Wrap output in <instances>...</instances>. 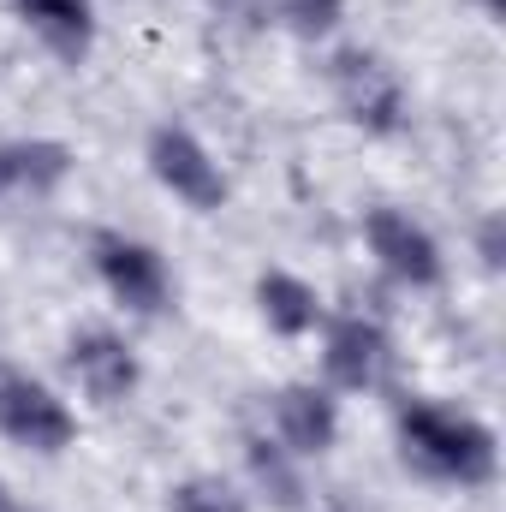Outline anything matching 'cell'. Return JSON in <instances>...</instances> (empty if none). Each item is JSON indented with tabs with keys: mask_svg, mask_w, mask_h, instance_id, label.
<instances>
[{
	"mask_svg": "<svg viewBox=\"0 0 506 512\" xmlns=\"http://www.w3.org/2000/svg\"><path fill=\"white\" fill-rule=\"evenodd\" d=\"M399 441H405V459L423 471V477H441V483H459V489H477L495 477V429L465 417V411H447V405H429V399H411L399 405Z\"/></svg>",
	"mask_w": 506,
	"mask_h": 512,
	"instance_id": "obj_1",
	"label": "cell"
},
{
	"mask_svg": "<svg viewBox=\"0 0 506 512\" xmlns=\"http://www.w3.org/2000/svg\"><path fill=\"white\" fill-rule=\"evenodd\" d=\"M328 84H334V102L346 108V120L364 131H387L405 126V84H399V72L370 54V48H340L334 60H328Z\"/></svg>",
	"mask_w": 506,
	"mask_h": 512,
	"instance_id": "obj_2",
	"label": "cell"
},
{
	"mask_svg": "<svg viewBox=\"0 0 506 512\" xmlns=\"http://www.w3.org/2000/svg\"><path fill=\"white\" fill-rule=\"evenodd\" d=\"M90 256H96V274L108 280V292L137 310V316H155L173 304V280H167V262L149 251L143 239H126V233H96L90 239Z\"/></svg>",
	"mask_w": 506,
	"mask_h": 512,
	"instance_id": "obj_3",
	"label": "cell"
},
{
	"mask_svg": "<svg viewBox=\"0 0 506 512\" xmlns=\"http://www.w3.org/2000/svg\"><path fill=\"white\" fill-rule=\"evenodd\" d=\"M149 167H155V179H161L179 203H191V209H203V215H215V209L227 203V179H221L215 155H209L185 126H155L149 131Z\"/></svg>",
	"mask_w": 506,
	"mask_h": 512,
	"instance_id": "obj_4",
	"label": "cell"
},
{
	"mask_svg": "<svg viewBox=\"0 0 506 512\" xmlns=\"http://www.w3.org/2000/svg\"><path fill=\"white\" fill-rule=\"evenodd\" d=\"M0 435H12L18 447H36V453H60L78 435V423H72L66 399H54L42 382L0 364Z\"/></svg>",
	"mask_w": 506,
	"mask_h": 512,
	"instance_id": "obj_5",
	"label": "cell"
},
{
	"mask_svg": "<svg viewBox=\"0 0 506 512\" xmlns=\"http://www.w3.org/2000/svg\"><path fill=\"white\" fill-rule=\"evenodd\" d=\"M364 239H370L376 262L393 280H405V286H435V280H441V245H435L429 227H417L411 215H399V209H370V215H364Z\"/></svg>",
	"mask_w": 506,
	"mask_h": 512,
	"instance_id": "obj_6",
	"label": "cell"
},
{
	"mask_svg": "<svg viewBox=\"0 0 506 512\" xmlns=\"http://www.w3.org/2000/svg\"><path fill=\"white\" fill-rule=\"evenodd\" d=\"M387 334H381L376 322H364V316H340L334 328H328V346H322V370H328V382L346 387V393H364V387H376L387 376Z\"/></svg>",
	"mask_w": 506,
	"mask_h": 512,
	"instance_id": "obj_7",
	"label": "cell"
},
{
	"mask_svg": "<svg viewBox=\"0 0 506 512\" xmlns=\"http://www.w3.org/2000/svg\"><path fill=\"white\" fill-rule=\"evenodd\" d=\"M72 376H78V387L96 399V405H120V399H131V387H137V352H131L120 334H108V328H90V334H78L72 340Z\"/></svg>",
	"mask_w": 506,
	"mask_h": 512,
	"instance_id": "obj_8",
	"label": "cell"
},
{
	"mask_svg": "<svg viewBox=\"0 0 506 512\" xmlns=\"http://www.w3.org/2000/svg\"><path fill=\"white\" fill-rule=\"evenodd\" d=\"M274 429H280V447L286 453H328L334 435H340V405L328 399V387L292 382L274 393Z\"/></svg>",
	"mask_w": 506,
	"mask_h": 512,
	"instance_id": "obj_9",
	"label": "cell"
},
{
	"mask_svg": "<svg viewBox=\"0 0 506 512\" xmlns=\"http://www.w3.org/2000/svg\"><path fill=\"white\" fill-rule=\"evenodd\" d=\"M18 18L66 60H84L96 42V6L90 0H18Z\"/></svg>",
	"mask_w": 506,
	"mask_h": 512,
	"instance_id": "obj_10",
	"label": "cell"
},
{
	"mask_svg": "<svg viewBox=\"0 0 506 512\" xmlns=\"http://www.w3.org/2000/svg\"><path fill=\"white\" fill-rule=\"evenodd\" d=\"M256 310H262V322H268L274 334H286V340H298V334H310V328L322 322L316 286H304V280L286 274V268H268V274L256 280Z\"/></svg>",
	"mask_w": 506,
	"mask_h": 512,
	"instance_id": "obj_11",
	"label": "cell"
},
{
	"mask_svg": "<svg viewBox=\"0 0 506 512\" xmlns=\"http://www.w3.org/2000/svg\"><path fill=\"white\" fill-rule=\"evenodd\" d=\"M0 161H6V185L12 191H54L60 179H66V167H72V155L60 149V143H0Z\"/></svg>",
	"mask_w": 506,
	"mask_h": 512,
	"instance_id": "obj_12",
	"label": "cell"
},
{
	"mask_svg": "<svg viewBox=\"0 0 506 512\" xmlns=\"http://www.w3.org/2000/svg\"><path fill=\"white\" fill-rule=\"evenodd\" d=\"M245 465H251L256 489L274 501V507H298L304 501V483H298V471H292V459H286V447L280 441H268V435H251L245 441Z\"/></svg>",
	"mask_w": 506,
	"mask_h": 512,
	"instance_id": "obj_13",
	"label": "cell"
},
{
	"mask_svg": "<svg viewBox=\"0 0 506 512\" xmlns=\"http://www.w3.org/2000/svg\"><path fill=\"white\" fill-rule=\"evenodd\" d=\"M167 507L173 512H245V495L233 483H221V477H191V483L173 489Z\"/></svg>",
	"mask_w": 506,
	"mask_h": 512,
	"instance_id": "obj_14",
	"label": "cell"
},
{
	"mask_svg": "<svg viewBox=\"0 0 506 512\" xmlns=\"http://www.w3.org/2000/svg\"><path fill=\"white\" fill-rule=\"evenodd\" d=\"M280 18H286L298 36H328V30L346 18V0H280Z\"/></svg>",
	"mask_w": 506,
	"mask_h": 512,
	"instance_id": "obj_15",
	"label": "cell"
},
{
	"mask_svg": "<svg viewBox=\"0 0 506 512\" xmlns=\"http://www.w3.org/2000/svg\"><path fill=\"white\" fill-rule=\"evenodd\" d=\"M221 12H233V18H245V24H262L268 12H274V0H215Z\"/></svg>",
	"mask_w": 506,
	"mask_h": 512,
	"instance_id": "obj_16",
	"label": "cell"
},
{
	"mask_svg": "<svg viewBox=\"0 0 506 512\" xmlns=\"http://www.w3.org/2000/svg\"><path fill=\"white\" fill-rule=\"evenodd\" d=\"M483 262H489V268H501V215H489V221H483Z\"/></svg>",
	"mask_w": 506,
	"mask_h": 512,
	"instance_id": "obj_17",
	"label": "cell"
},
{
	"mask_svg": "<svg viewBox=\"0 0 506 512\" xmlns=\"http://www.w3.org/2000/svg\"><path fill=\"white\" fill-rule=\"evenodd\" d=\"M0 512H18V501H12V495H6V483H0Z\"/></svg>",
	"mask_w": 506,
	"mask_h": 512,
	"instance_id": "obj_18",
	"label": "cell"
},
{
	"mask_svg": "<svg viewBox=\"0 0 506 512\" xmlns=\"http://www.w3.org/2000/svg\"><path fill=\"white\" fill-rule=\"evenodd\" d=\"M6 191H12V185H6V161H0V197H6Z\"/></svg>",
	"mask_w": 506,
	"mask_h": 512,
	"instance_id": "obj_19",
	"label": "cell"
},
{
	"mask_svg": "<svg viewBox=\"0 0 506 512\" xmlns=\"http://www.w3.org/2000/svg\"><path fill=\"white\" fill-rule=\"evenodd\" d=\"M483 6H489V12H506V0H483Z\"/></svg>",
	"mask_w": 506,
	"mask_h": 512,
	"instance_id": "obj_20",
	"label": "cell"
}]
</instances>
